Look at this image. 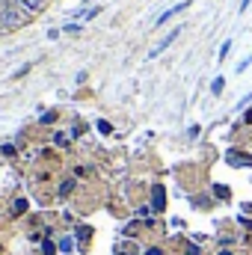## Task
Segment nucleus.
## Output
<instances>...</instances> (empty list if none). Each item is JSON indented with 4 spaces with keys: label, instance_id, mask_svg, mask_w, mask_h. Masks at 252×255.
Here are the masks:
<instances>
[{
    "label": "nucleus",
    "instance_id": "obj_15",
    "mask_svg": "<svg viewBox=\"0 0 252 255\" xmlns=\"http://www.w3.org/2000/svg\"><path fill=\"white\" fill-rule=\"evenodd\" d=\"M0 154H6V157H12V154H15V145H9V142H6V145L0 148Z\"/></svg>",
    "mask_w": 252,
    "mask_h": 255
},
{
    "label": "nucleus",
    "instance_id": "obj_17",
    "mask_svg": "<svg viewBox=\"0 0 252 255\" xmlns=\"http://www.w3.org/2000/svg\"><path fill=\"white\" fill-rule=\"evenodd\" d=\"M54 142H57V145H65V142H68V136H65V133H57V136H54Z\"/></svg>",
    "mask_w": 252,
    "mask_h": 255
},
{
    "label": "nucleus",
    "instance_id": "obj_24",
    "mask_svg": "<svg viewBox=\"0 0 252 255\" xmlns=\"http://www.w3.org/2000/svg\"><path fill=\"white\" fill-rule=\"evenodd\" d=\"M220 255H232V253H229V250H223V253H220Z\"/></svg>",
    "mask_w": 252,
    "mask_h": 255
},
{
    "label": "nucleus",
    "instance_id": "obj_1",
    "mask_svg": "<svg viewBox=\"0 0 252 255\" xmlns=\"http://www.w3.org/2000/svg\"><path fill=\"white\" fill-rule=\"evenodd\" d=\"M226 163L229 166H244V169H252V154H247V151H241V148H229L226 151Z\"/></svg>",
    "mask_w": 252,
    "mask_h": 255
},
{
    "label": "nucleus",
    "instance_id": "obj_10",
    "mask_svg": "<svg viewBox=\"0 0 252 255\" xmlns=\"http://www.w3.org/2000/svg\"><path fill=\"white\" fill-rule=\"evenodd\" d=\"M12 211H18V214H24V211H27V199H18V202L12 205Z\"/></svg>",
    "mask_w": 252,
    "mask_h": 255
},
{
    "label": "nucleus",
    "instance_id": "obj_4",
    "mask_svg": "<svg viewBox=\"0 0 252 255\" xmlns=\"http://www.w3.org/2000/svg\"><path fill=\"white\" fill-rule=\"evenodd\" d=\"M151 208H154L157 214L166 208V190H163L160 184H157V187H151Z\"/></svg>",
    "mask_w": 252,
    "mask_h": 255
},
{
    "label": "nucleus",
    "instance_id": "obj_22",
    "mask_svg": "<svg viewBox=\"0 0 252 255\" xmlns=\"http://www.w3.org/2000/svg\"><path fill=\"white\" fill-rule=\"evenodd\" d=\"M244 122H247V125H252V110H247V113H244Z\"/></svg>",
    "mask_w": 252,
    "mask_h": 255
},
{
    "label": "nucleus",
    "instance_id": "obj_19",
    "mask_svg": "<svg viewBox=\"0 0 252 255\" xmlns=\"http://www.w3.org/2000/svg\"><path fill=\"white\" fill-rule=\"evenodd\" d=\"M71 187H74V181H63V187H60V193H71Z\"/></svg>",
    "mask_w": 252,
    "mask_h": 255
},
{
    "label": "nucleus",
    "instance_id": "obj_11",
    "mask_svg": "<svg viewBox=\"0 0 252 255\" xmlns=\"http://www.w3.org/2000/svg\"><path fill=\"white\" fill-rule=\"evenodd\" d=\"M89 235H92V229H89V226H83V229H77V241H86Z\"/></svg>",
    "mask_w": 252,
    "mask_h": 255
},
{
    "label": "nucleus",
    "instance_id": "obj_23",
    "mask_svg": "<svg viewBox=\"0 0 252 255\" xmlns=\"http://www.w3.org/2000/svg\"><path fill=\"white\" fill-rule=\"evenodd\" d=\"M250 3H252V0H241V12H247V9H250Z\"/></svg>",
    "mask_w": 252,
    "mask_h": 255
},
{
    "label": "nucleus",
    "instance_id": "obj_16",
    "mask_svg": "<svg viewBox=\"0 0 252 255\" xmlns=\"http://www.w3.org/2000/svg\"><path fill=\"white\" fill-rule=\"evenodd\" d=\"M24 6H27V9H39V6H42V0H24Z\"/></svg>",
    "mask_w": 252,
    "mask_h": 255
},
{
    "label": "nucleus",
    "instance_id": "obj_21",
    "mask_svg": "<svg viewBox=\"0 0 252 255\" xmlns=\"http://www.w3.org/2000/svg\"><path fill=\"white\" fill-rule=\"evenodd\" d=\"M145 255H163V250L160 247H151V250H145Z\"/></svg>",
    "mask_w": 252,
    "mask_h": 255
},
{
    "label": "nucleus",
    "instance_id": "obj_6",
    "mask_svg": "<svg viewBox=\"0 0 252 255\" xmlns=\"http://www.w3.org/2000/svg\"><path fill=\"white\" fill-rule=\"evenodd\" d=\"M229 51H232V39H226V42L220 45V54H217V60H226V57H229Z\"/></svg>",
    "mask_w": 252,
    "mask_h": 255
},
{
    "label": "nucleus",
    "instance_id": "obj_18",
    "mask_svg": "<svg viewBox=\"0 0 252 255\" xmlns=\"http://www.w3.org/2000/svg\"><path fill=\"white\" fill-rule=\"evenodd\" d=\"M187 136H190V139H196V136H199V125H190V130H187Z\"/></svg>",
    "mask_w": 252,
    "mask_h": 255
},
{
    "label": "nucleus",
    "instance_id": "obj_14",
    "mask_svg": "<svg viewBox=\"0 0 252 255\" xmlns=\"http://www.w3.org/2000/svg\"><path fill=\"white\" fill-rule=\"evenodd\" d=\"M98 130H101V133H110V130H113V125H110V122H104V119H101V122H98Z\"/></svg>",
    "mask_w": 252,
    "mask_h": 255
},
{
    "label": "nucleus",
    "instance_id": "obj_13",
    "mask_svg": "<svg viewBox=\"0 0 252 255\" xmlns=\"http://www.w3.org/2000/svg\"><path fill=\"white\" fill-rule=\"evenodd\" d=\"M250 65H252V57H247V60H241V63H238V74H241V71H247Z\"/></svg>",
    "mask_w": 252,
    "mask_h": 255
},
{
    "label": "nucleus",
    "instance_id": "obj_7",
    "mask_svg": "<svg viewBox=\"0 0 252 255\" xmlns=\"http://www.w3.org/2000/svg\"><path fill=\"white\" fill-rule=\"evenodd\" d=\"M214 196H220V199L226 202V199H229V187H226V184H214Z\"/></svg>",
    "mask_w": 252,
    "mask_h": 255
},
{
    "label": "nucleus",
    "instance_id": "obj_20",
    "mask_svg": "<svg viewBox=\"0 0 252 255\" xmlns=\"http://www.w3.org/2000/svg\"><path fill=\"white\" fill-rule=\"evenodd\" d=\"M187 255H202V250H199L196 244H190V247H187Z\"/></svg>",
    "mask_w": 252,
    "mask_h": 255
},
{
    "label": "nucleus",
    "instance_id": "obj_3",
    "mask_svg": "<svg viewBox=\"0 0 252 255\" xmlns=\"http://www.w3.org/2000/svg\"><path fill=\"white\" fill-rule=\"evenodd\" d=\"M187 6H190V0H181V3H175V6H169V9H166V12H163V15H160L157 21H154V24H157V27H163V24H166L169 18H175V15H181V12H184Z\"/></svg>",
    "mask_w": 252,
    "mask_h": 255
},
{
    "label": "nucleus",
    "instance_id": "obj_8",
    "mask_svg": "<svg viewBox=\"0 0 252 255\" xmlns=\"http://www.w3.org/2000/svg\"><path fill=\"white\" fill-rule=\"evenodd\" d=\"M57 250H60V247H54L51 241H42V253H45V255H54Z\"/></svg>",
    "mask_w": 252,
    "mask_h": 255
},
{
    "label": "nucleus",
    "instance_id": "obj_9",
    "mask_svg": "<svg viewBox=\"0 0 252 255\" xmlns=\"http://www.w3.org/2000/svg\"><path fill=\"white\" fill-rule=\"evenodd\" d=\"M71 247H74L71 238H63V241H60V253H71Z\"/></svg>",
    "mask_w": 252,
    "mask_h": 255
},
{
    "label": "nucleus",
    "instance_id": "obj_5",
    "mask_svg": "<svg viewBox=\"0 0 252 255\" xmlns=\"http://www.w3.org/2000/svg\"><path fill=\"white\" fill-rule=\"evenodd\" d=\"M223 89H226V77H214L211 80V92L214 95H223Z\"/></svg>",
    "mask_w": 252,
    "mask_h": 255
},
{
    "label": "nucleus",
    "instance_id": "obj_12",
    "mask_svg": "<svg viewBox=\"0 0 252 255\" xmlns=\"http://www.w3.org/2000/svg\"><path fill=\"white\" fill-rule=\"evenodd\" d=\"M252 104V95H244V98H241V101H238V110H247V107H250Z\"/></svg>",
    "mask_w": 252,
    "mask_h": 255
},
{
    "label": "nucleus",
    "instance_id": "obj_2",
    "mask_svg": "<svg viewBox=\"0 0 252 255\" xmlns=\"http://www.w3.org/2000/svg\"><path fill=\"white\" fill-rule=\"evenodd\" d=\"M178 36H181V27H175V30H169V33H166V36H163V39H160V42H157V45H154L151 51H148V60H154V57H160V54H163V51H166V48H169V45H172L175 39H178Z\"/></svg>",
    "mask_w": 252,
    "mask_h": 255
}]
</instances>
